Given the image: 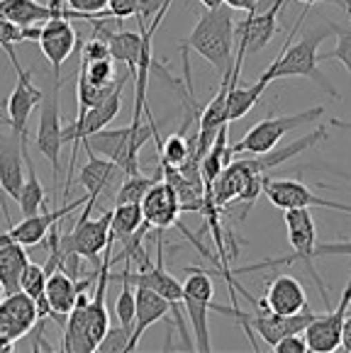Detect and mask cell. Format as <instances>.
Instances as JSON below:
<instances>
[{"label": "cell", "instance_id": "cell-1", "mask_svg": "<svg viewBox=\"0 0 351 353\" xmlns=\"http://www.w3.org/2000/svg\"><path fill=\"white\" fill-rule=\"evenodd\" d=\"M307 12H310V6L303 8V12H300V20L295 22L293 32H290L288 39H285L283 52H281L278 57L274 59V63H271V66L261 73V81H263V83H271V81H276V78L305 76V78H310L312 83L320 85L322 90H327V93H330L334 100H339V93H336V88L330 83V78H327L325 73L320 71V61H322V59H320V54H317L320 44L325 42L330 34H334L332 25L320 27V30L315 27V30L307 32L303 39H298L295 44H290V39H293L295 32H298L300 22L307 17Z\"/></svg>", "mask_w": 351, "mask_h": 353}, {"label": "cell", "instance_id": "cell-2", "mask_svg": "<svg viewBox=\"0 0 351 353\" xmlns=\"http://www.w3.org/2000/svg\"><path fill=\"white\" fill-rule=\"evenodd\" d=\"M196 52L215 66L220 76L234 68V17L232 8L220 6L198 17L193 32L181 42V52Z\"/></svg>", "mask_w": 351, "mask_h": 353}, {"label": "cell", "instance_id": "cell-3", "mask_svg": "<svg viewBox=\"0 0 351 353\" xmlns=\"http://www.w3.org/2000/svg\"><path fill=\"white\" fill-rule=\"evenodd\" d=\"M283 212H285V227H288V239H290V246H293V254L281 256V259L258 261V263H252V265H242V268L229 270V273L244 276V273H256V270H263V268H278V265L303 263L305 270H307V276H310L312 281H315V285L320 288L322 302H325L327 310H330V290H327L325 281H322L320 273H317L315 265H312V261H315L317 227H315V219H312V214H310V208H290V210H283Z\"/></svg>", "mask_w": 351, "mask_h": 353}, {"label": "cell", "instance_id": "cell-4", "mask_svg": "<svg viewBox=\"0 0 351 353\" xmlns=\"http://www.w3.org/2000/svg\"><path fill=\"white\" fill-rule=\"evenodd\" d=\"M149 139L156 141V146L161 144L159 130H156L154 117L149 114V122H132L127 127L120 130H100L95 134H88L83 139V149L93 151L98 156H105L110 161H115L124 171V176H135L140 171V149Z\"/></svg>", "mask_w": 351, "mask_h": 353}, {"label": "cell", "instance_id": "cell-5", "mask_svg": "<svg viewBox=\"0 0 351 353\" xmlns=\"http://www.w3.org/2000/svg\"><path fill=\"white\" fill-rule=\"evenodd\" d=\"M95 203H98V200L88 198L86 205H83L81 217L73 224V229L68 234L59 236V254H61V259L68 251H76L81 259L100 265L103 261H100L98 256L108 249V244H115V241L110 239V217H113V210L103 212L98 219H91V212H93Z\"/></svg>", "mask_w": 351, "mask_h": 353}, {"label": "cell", "instance_id": "cell-6", "mask_svg": "<svg viewBox=\"0 0 351 353\" xmlns=\"http://www.w3.org/2000/svg\"><path fill=\"white\" fill-rule=\"evenodd\" d=\"M61 83L64 78L61 73H52L49 76L47 88L41 90V100H39V127H37V137L35 144L41 151V156L52 163V173L54 181H59V171H61V146H64V125H61Z\"/></svg>", "mask_w": 351, "mask_h": 353}, {"label": "cell", "instance_id": "cell-7", "mask_svg": "<svg viewBox=\"0 0 351 353\" xmlns=\"http://www.w3.org/2000/svg\"><path fill=\"white\" fill-rule=\"evenodd\" d=\"M325 114V108L317 105V108L305 110L298 114H278V117H266V120L256 122L237 144L229 146L232 156H242V154H269L271 149L278 146V141L283 139L288 132L298 130V127L307 125V122L320 120Z\"/></svg>", "mask_w": 351, "mask_h": 353}, {"label": "cell", "instance_id": "cell-8", "mask_svg": "<svg viewBox=\"0 0 351 353\" xmlns=\"http://www.w3.org/2000/svg\"><path fill=\"white\" fill-rule=\"evenodd\" d=\"M191 276L183 283V307H186V317L193 329V341H196V351H212L210 343V327H207V312L212 305V295H215V285H212L210 270L202 268H186Z\"/></svg>", "mask_w": 351, "mask_h": 353}, {"label": "cell", "instance_id": "cell-9", "mask_svg": "<svg viewBox=\"0 0 351 353\" xmlns=\"http://www.w3.org/2000/svg\"><path fill=\"white\" fill-rule=\"evenodd\" d=\"M351 305V268H349V283H346L344 292L339 297L336 310H327V314H315L307 329L303 332L305 341L310 346V351L317 353H332L341 346V329H344L346 312Z\"/></svg>", "mask_w": 351, "mask_h": 353}, {"label": "cell", "instance_id": "cell-10", "mask_svg": "<svg viewBox=\"0 0 351 353\" xmlns=\"http://www.w3.org/2000/svg\"><path fill=\"white\" fill-rule=\"evenodd\" d=\"M263 195L271 200V205L281 210L290 208H327V210H339V212L351 214V205L334 203V200L320 198L310 188L300 181H290V178H269L263 181Z\"/></svg>", "mask_w": 351, "mask_h": 353}, {"label": "cell", "instance_id": "cell-11", "mask_svg": "<svg viewBox=\"0 0 351 353\" xmlns=\"http://www.w3.org/2000/svg\"><path fill=\"white\" fill-rule=\"evenodd\" d=\"M288 0H274L266 10L247 12V20L239 22L234 27V42L239 44L244 54H258L269 47V42L276 34V25H278V15Z\"/></svg>", "mask_w": 351, "mask_h": 353}, {"label": "cell", "instance_id": "cell-12", "mask_svg": "<svg viewBox=\"0 0 351 353\" xmlns=\"http://www.w3.org/2000/svg\"><path fill=\"white\" fill-rule=\"evenodd\" d=\"M95 278H98V270H95L91 278H78L73 281L64 268H57L52 276L47 278V302L52 307V314L49 319L59 324V327H66V319L71 314L73 305H76V297L81 290H93L95 285Z\"/></svg>", "mask_w": 351, "mask_h": 353}, {"label": "cell", "instance_id": "cell-13", "mask_svg": "<svg viewBox=\"0 0 351 353\" xmlns=\"http://www.w3.org/2000/svg\"><path fill=\"white\" fill-rule=\"evenodd\" d=\"M37 319V302L27 292H12L0 300V336H8L17 343L35 329Z\"/></svg>", "mask_w": 351, "mask_h": 353}, {"label": "cell", "instance_id": "cell-14", "mask_svg": "<svg viewBox=\"0 0 351 353\" xmlns=\"http://www.w3.org/2000/svg\"><path fill=\"white\" fill-rule=\"evenodd\" d=\"M142 214H144V222L149 227L159 229V232L178 224L181 203H178V195H176L169 181L161 178L146 190V195L142 198Z\"/></svg>", "mask_w": 351, "mask_h": 353}, {"label": "cell", "instance_id": "cell-15", "mask_svg": "<svg viewBox=\"0 0 351 353\" xmlns=\"http://www.w3.org/2000/svg\"><path fill=\"white\" fill-rule=\"evenodd\" d=\"M41 100V90L32 83L30 71H20L17 73V83L12 88L10 98H8V114H6V125L10 127L12 134L27 139L30 132H27V125H30V114L32 110L39 105Z\"/></svg>", "mask_w": 351, "mask_h": 353}, {"label": "cell", "instance_id": "cell-16", "mask_svg": "<svg viewBox=\"0 0 351 353\" xmlns=\"http://www.w3.org/2000/svg\"><path fill=\"white\" fill-rule=\"evenodd\" d=\"M86 200H88V195H83V198L76 200V203L64 205V208H59V210H44V212L30 214V217H25L22 222H17V224L6 222L8 224V234H10L15 241H20L22 246L41 244V241L49 236V229H52L57 222H61L66 214H71L76 208L86 205Z\"/></svg>", "mask_w": 351, "mask_h": 353}, {"label": "cell", "instance_id": "cell-17", "mask_svg": "<svg viewBox=\"0 0 351 353\" xmlns=\"http://www.w3.org/2000/svg\"><path fill=\"white\" fill-rule=\"evenodd\" d=\"M76 30L71 27V22L66 17H52L41 25V37H39V49L47 57V61L52 63L54 73H61V66L71 52L76 49Z\"/></svg>", "mask_w": 351, "mask_h": 353}, {"label": "cell", "instance_id": "cell-18", "mask_svg": "<svg viewBox=\"0 0 351 353\" xmlns=\"http://www.w3.org/2000/svg\"><path fill=\"white\" fill-rule=\"evenodd\" d=\"M25 154H22V137L0 134V190L8 198L17 200L25 183Z\"/></svg>", "mask_w": 351, "mask_h": 353}, {"label": "cell", "instance_id": "cell-19", "mask_svg": "<svg viewBox=\"0 0 351 353\" xmlns=\"http://www.w3.org/2000/svg\"><path fill=\"white\" fill-rule=\"evenodd\" d=\"M258 310H269L276 314H295L307 307V295L298 278L276 276L266 288V295L256 302Z\"/></svg>", "mask_w": 351, "mask_h": 353}, {"label": "cell", "instance_id": "cell-20", "mask_svg": "<svg viewBox=\"0 0 351 353\" xmlns=\"http://www.w3.org/2000/svg\"><path fill=\"white\" fill-rule=\"evenodd\" d=\"M122 178H124V171L117 163L105 159V156L93 154V151H88V163L81 168V173H78V181L86 188L88 198H93V200H98L103 192L113 190L115 185L120 188Z\"/></svg>", "mask_w": 351, "mask_h": 353}, {"label": "cell", "instance_id": "cell-21", "mask_svg": "<svg viewBox=\"0 0 351 353\" xmlns=\"http://www.w3.org/2000/svg\"><path fill=\"white\" fill-rule=\"evenodd\" d=\"M135 295H137V312H135V327H132V339H129L127 351H135L140 339L144 336V332L151 324H156L159 319L171 314V302L166 297H161L156 290H151V288L135 285Z\"/></svg>", "mask_w": 351, "mask_h": 353}, {"label": "cell", "instance_id": "cell-22", "mask_svg": "<svg viewBox=\"0 0 351 353\" xmlns=\"http://www.w3.org/2000/svg\"><path fill=\"white\" fill-rule=\"evenodd\" d=\"M66 3L52 0L49 6L39 0H0V17L15 22L20 27L27 25H44L52 17H64Z\"/></svg>", "mask_w": 351, "mask_h": 353}, {"label": "cell", "instance_id": "cell-23", "mask_svg": "<svg viewBox=\"0 0 351 353\" xmlns=\"http://www.w3.org/2000/svg\"><path fill=\"white\" fill-rule=\"evenodd\" d=\"M30 256L27 246L15 241L10 234H0V283L6 288V295L22 290V273H25Z\"/></svg>", "mask_w": 351, "mask_h": 353}, {"label": "cell", "instance_id": "cell-24", "mask_svg": "<svg viewBox=\"0 0 351 353\" xmlns=\"http://www.w3.org/2000/svg\"><path fill=\"white\" fill-rule=\"evenodd\" d=\"M144 224V214H142V203H124L115 205L113 217H110V239L124 241L129 239L137 229Z\"/></svg>", "mask_w": 351, "mask_h": 353}, {"label": "cell", "instance_id": "cell-25", "mask_svg": "<svg viewBox=\"0 0 351 353\" xmlns=\"http://www.w3.org/2000/svg\"><path fill=\"white\" fill-rule=\"evenodd\" d=\"M164 178V171L159 166V173L156 176H142V173H135V176H124L122 183H120L117 192H115V205H124V203H142V198L146 195L151 185L156 181Z\"/></svg>", "mask_w": 351, "mask_h": 353}, {"label": "cell", "instance_id": "cell-26", "mask_svg": "<svg viewBox=\"0 0 351 353\" xmlns=\"http://www.w3.org/2000/svg\"><path fill=\"white\" fill-rule=\"evenodd\" d=\"M110 281H120L122 283V290H120V297L115 302V317L122 327L132 329L135 327V312H137V295H135V285L129 283V278L124 273H117L113 276L110 273Z\"/></svg>", "mask_w": 351, "mask_h": 353}, {"label": "cell", "instance_id": "cell-27", "mask_svg": "<svg viewBox=\"0 0 351 353\" xmlns=\"http://www.w3.org/2000/svg\"><path fill=\"white\" fill-rule=\"evenodd\" d=\"M159 154L164 168H181L191 159V139H186L183 132H176L166 141H161Z\"/></svg>", "mask_w": 351, "mask_h": 353}, {"label": "cell", "instance_id": "cell-28", "mask_svg": "<svg viewBox=\"0 0 351 353\" xmlns=\"http://www.w3.org/2000/svg\"><path fill=\"white\" fill-rule=\"evenodd\" d=\"M64 3H66V10H64L66 20L95 22V20L108 17L110 0H64Z\"/></svg>", "mask_w": 351, "mask_h": 353}, {"label": "cell", "instance_id": "cell-29", "mask_svg": "<svg viewBox=\"0 0 351 353\" xmlns=\"http://www.w3.org/2000/svg\"><path fill=\"white\" fill-rule=\"evenodd\" d=\"M25 42V34H22V27L15 25V22L6 20V17H0V49L8 54V59H10L12 68H15V73L25 71V68L20 66V61H17V54H15V44Z\"/></svg>", "mask_w": 351, "mask_h": 353}, {"label": "cell", "instance_id": "cell-30", "mask_svg": "<svg viewBox=\"0 0 351 353\" xmlns=\"http://www.w3.org/2000/svg\"><path fill=\"white\" fill-rule=\"evenodd\" d=\"M81 71L86 73V78L93 85H115L117 83V78H115L113 57L95 59V61H83L81 59Z\"/></svg>", "mask_w": 351, "mask_h": 353}, {"label": "cell", "instance_id": "cell-31", "mask_svg": "<svg viewBox=\"0 0 351 353\" xmlns=\"http://www.w3.org/2000/svg\"><path fill=\"white\" fill-rule=\"evenodd\" d=\"M129 339H132V329L127 327H110L108 332H105V336L100 339L98 348L95 351L98 353H117V351H127L129 348Z\"/></svg>", "mask_w": 351, "mask_h": 353}, {"label": "cell", "instance_id": "cell-32", "mask_svg": "<svg viewBox=\"0 0 351 353\" xmlns=\"http://www.w3.org/2000/svg\"><path fill=\"white\" fill-rule=\"evenodd\" d=\"M332 30H334V34L339 37V42H336L334 52L332 54H322V61H327V59H336L339 63H344V68L351 73V25L349 27H341V25H332Z\"/></svg>", "mask_w": 351, "mask_h": 353}, {"label": "cell", "instance_id": "cell-33", "mask_svg": "<svg viewBox=\"0 0 351 353\" xmlns=\"http://www.w3.org/2000/svg\"><path fill=\"white\" fill-rule=\"evenodd\" d=\"M105 57H110V47L103 37L95 34L83 44V52H81L83 61H95V59H105Z\"/></svg>", "mask_w": 351, "mask_h": 353}, {"label": "cell", "instance_id": "cell-34", "mask_svg": "<svg viewBox=\"0 0 351 353\" xmlns=\"http://www.w3.org/2000/svg\"><path fill=\"white\" fill-rule=\"evenodd\" d=\"M137 10H140V0H110L108 3V17H117V20L135 17Z\"/></svg>", "mask_w": 351, "mask_h": 353}, {"label": "cell", "instance_id": "cell-35", "mask_svg": "<svg viewBox=\"0 0 351 353\" xmlns=\"http://www.w3.org/2000/svg\"><path fill=\"white\" fill-rule=\"evenodd\" d=\"M274 351H278V353H307L310 351V346H307L305 336H300V334H288V336H283L278 343H276Z\"/></svg>", "mask_w": 351, "mask_h": 353}, {"label": "cell", "instance_id": "cell-36", "mask_svg": "<svg viewBox=\"0 0 351 353\" xmlns=\"http://www.w3.org/2000/svg\"><path fill=\"white\" fill-rule=\"evenodd\" d=\"M274 0H225V6H229L232 10H244V12H256L266 10Z\"/></svg>", "mask_w": 351, "mask_h": 353}, {"label": "cell", "instance_id": "cell-37", "mask_svg": "<svg viewBox=\"0 0 351 353\" xmlns=\"http://www.w3.org/2000/svg\"><path fill=\"white\" fill-rule=\"evenodd\" d=\"M341 348H344L346 353H351V305H349V312H346L344 329H341Z\"/></svg>", "mask_w": 351, "mask_h": 353}, {"label": "cell", "instance_id": "cell-38", "mask_svg": "<svg viewBox=\"0 0 351 353\" xmlns=\"http://www.w3.org/2000/svg\"><path fill=\"white\" fill-rule=\"evenodd\" d=\"M330 125L334 127V130H351V120H336V117H332Z\"/></svg>", "mask_w": 351, "mask_h": 353}, {"label": "cell", "instance_id": "cell-39", "mask_svg": "<svg viewBox=\"0 0 351 353\" xmlns=\"http://www.w3.org/2000/svg\"><path fill=\"white\" fill-rule=\"evenodd\" d=\"M12 346H15V341L8 336H0V353H6V351H12Z\"/></svg>", "mask_w": 351, "mask_h": 353}, {"label": "cell", "instance_id": "cell-40", "mask_svg": "<svg viewBox=\"0 0 351 353\" xmlns=\"http://www.w3.org/2000/svg\"><path fill=\"white\" fill-rule=\"evenodd\" d=\"M200 6H205V10H215V8L225 6V0H200Z\"/></svg>", "mask_w": 351, "mask_h": 353}, {"label": "cell", "instance_id": "cell-41", "mask_svg": "<svg viewBox=\"0 0 351 353\" xmlns=\"http://www.w3.org/2000/svg\"><path fill=\"white\" fill-rule=\"evenodd\" d=\"M6 297V288H3V283H0V300Z\"/></svg>", "mask_w": 351, "mask_h": 353}]
</instances>
